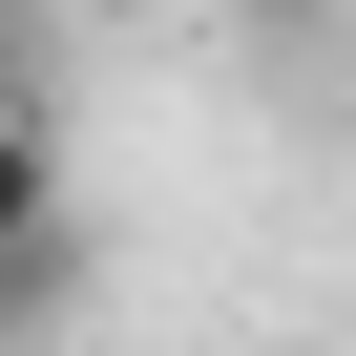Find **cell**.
<instances>
[{"label":"cell","instance_id":"cell-2","mask_svg":"<svg viewBox=\"0 0 356 356\" xmlns=\"http://www.w3.org/2000/svg\"><path fill=\"white\" fill-rule=\"evenodd\" d=\"M42 210H84L63 189V126H42V84H0V231H42Z\"/></svg>","mask_w":356,"mask_h":356},{"label":"cell","instance_id":"cell-1","mask_svg":"<svg viewBox=\"0 0 356 356\" xmlns=\"http://www.w3.org/2000/svg\"><path fill=\"white\" fill-rule=\"evenodd\" d=\"M63 314H84V210L0 231V356H22V335H63Z\"/></svg>","mask_w":356,"mask_h":356},{"label":"cell","instance_id":"cell-3","mask_svg":"<svg viewBox=\"0 0 356 356\" xmlns=\"http://www.w3.org/2000/svg\"><path fill=\"white\" fill-rule=\"evenodd\" d=\"M0 84H42V0H0Z\"/></svg>","mask_w":356,"mask_h":356}]
</instances>
